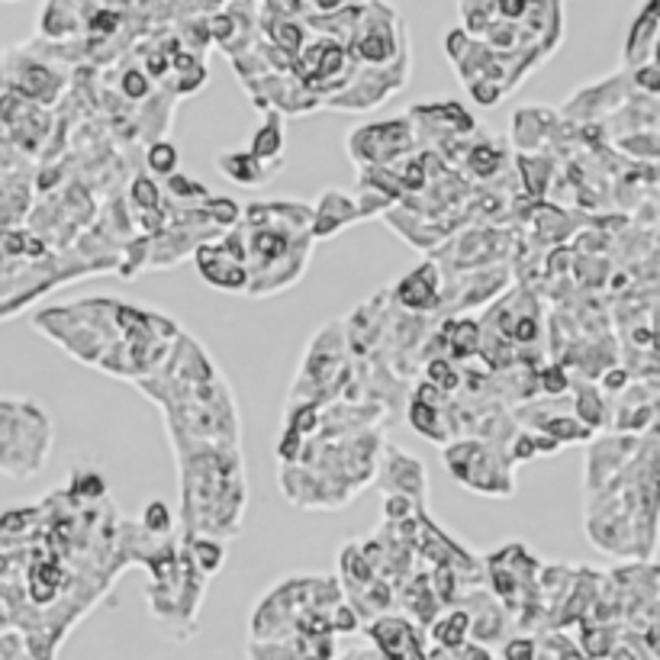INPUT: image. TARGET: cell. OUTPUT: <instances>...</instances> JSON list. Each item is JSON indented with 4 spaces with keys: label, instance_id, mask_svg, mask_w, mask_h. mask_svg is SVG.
I'll use <instances>...</instances> for the list:
<instances>
[{
    "label": "cell",
    "instance_id": "cell-1",
    "mask_svg": "<svg viewBox=\"0 0 660 660\" xmlns=\"http://www.w3.org/2000/svg\"><path fill=\"white\" fill-rule=\"evenodd\" d=\"M52 451V419L42 407L0 397V474L26 481L42 471Z\"/></svg>",
    "mask_w": 660,
    "mask_h": 660
},
{
    "label": "cell",
    "instance_id": "cell-2",
    "mask_svg": "<svg viewBox=\"0 0 660 660\" xmlns=\"http://www.w3.org/2000/svg\"><path fill=\"white\" fill-rule=\"evenodd\" d=\"M445 461H448L451 477L458 484H464L468 490L490 496H509L515 490L509 464L484 441H454L445 448Z\"/></svg>",
    "mask_w": 660,
    "mask_h": 660
},
{
    "label": "cell",
    "instance_id": "cell-3",
    "mask_svg": "<svg viewBox=\"0 0 660 660\" xmlns=\"http://www.w3.org/2000/svg\"><path fill=\"white\" fill-rule=\"evenodd\" d=\"M354 55L368 65H384V69H390L394 62H407L403 26L387 3H374V13L358 16Z\"/></svg>",
    "mask_w": 660,
    "mask_h": 660
},
{
    "label": "cell",
    "instance_id": "cell-4",
    "mask_svg": "<svg viewBox=\"0 0 660 660\" xmlns=\"http://www.w3.org/2000/svg\"><path fill=\"white\" fill-rule=\"evenodd\" d=\"M348 149L361 165H387L397 155L413 149V126L410 120H387V123L354 129L348 139Z\"/></svg>",
    "mask_w": 660,
    "mask_h": 660
},
{
    "label": "cell",
    "instance_id": "cell-5",
    "mask_svg": "<svg viewBox=\"0 0 660 660\" xmlns=\"http://www.w3.org/2000/svg\"><path fill=\"white\" fill-rule=\"evenodd\" d=\"M197 271L200 277L226 294H246L251 290V271L246 267V248L239 242H216L197 251Z\"/></svg>",
    "mask_w": 660,
    "mask_h": 660
},
{
    "label": "cell",
    "instance_id": "cell-6",
    "mask_svg": "<svg viewBox=\"0 0 660 660\" xmlns=\"http://www.w3.org/2000/svg\"><path fill=\"white\" fill-rule=\"evenodd\" d=\"M7 82H10L7 87L20 90L23 97H29L36 103H52L59 97V90L65 87V78L39 59L13 62V69L7 72Z\"/></svg>",
    "mask_w": 660,
    "mask_h": 660
},
{
    "label": "cell",
    "instance_id": "cell-7",
    "mask_svg": "<svg viewBox=\"0 0 660 660\" xmlns=\"http://www.w3.org/2000/svg\"><path fill=\"white\" fill-rule=\"evenodd\" d=\"M361 216V207L341 194V190H326L313 210V239H329L335 233H341L345 226H351Z\"/></svg>",
    "mask_w": 660,
    "mask_h": 660
},
{
    "label": "cell",
    "instance_id": "cell-8",
    "mask_svg": "<svg viewBox=\"0 0 660 660\" xmlns=\"http://www.w3.org/2000/svg\"><path fill=\"white\" fill-rule=\"evenodd\" d=\"M397 300L413 310V313H425L438 303V267L435 261L419 264L415 271H410L400 284H397Z\"/></svg>",
    "mask_w": 660,
    "mask_h": 660
},
{
    "label": "cell",
    "instance_id": "cell-9",
    "mask_svg": "<svg viewBox=\"0 0 660 660\" xmlns=\"http://www.w3.org/2000/svg\"><path fill=\"white\" fill-rule=\"evenodd\" d=\"M368 635L374 638V645L381 648V655L384 660H410V651H419V645H415V632L410 622H403V619H377L371 628H368Z\"/></svg>",
    "mask_w": 660,
    "mask_h": 660
},
{
    "label": "cell",
    "instance_id": "cell-10",
    "mask_svg": "<svg viewBox=\"0 0 660 660\" xmlns=\"http://www.w3.org/2000/svg\"><path fill=\"white\" fill-rule=\"evenodd\" d=\"M428 394H432L428 384H422L419 394L413 397V407H410V425L425 438L445 441V419H441L438 397H428Z\"/></svg>",
    "mask_w": 660,
    "mask_h": 660
},
{
    "label": "cell",
    "instance_id": "cell-11",
    "mask_svg": "<svg viewBox=\"0 0 660 660\" xmlns=\"http://www.w3.org/2000/svg\"><path fill=\"white\" fill-rule=\"evenodd\" d=\"M387 458H390V464H387V481L394 484V481H403V487H400V494L403 499H425V471H422V464L410 458V454H400V451H387Z\"/></svg>",
    "mask_w": 660,
    "mask_h": 660
},
{
    "label": "cell",
    "instance_id": "cell-12",
    "mask_svg": "<svg viewBox=\"0 0 660 660\" xmlns=\"http://www.w3.org/2000/svg\"><path fill=\"white\" fill-rule=\"evenodd\" d=\"M267 162H261L258 155H251V149L248 152H233V155H220L216 159V167H220V174L223 177H229V180H236V184H242V187H251V184H261L271 171H267Z\"/></svg>",
    "mask_w": 660,
    "mask_h": 660
},
{
    "label": "cell",
    "instance_id": "cell-13",
    "mask_svg": "<svg viewBox=\"0 0 660 660\" xmlns=\"http://www.w3.org/2000/svg\"><path fill=\"white\" fill-rule=\"evenodd\" d=\"M468 635H471V612L464 609H454L432 625V638L441 651H461Z\"/></svg>",
    "mask_w": 660,
    "mask_h": 660
},
{
    "label": "cell",
    "instance_id": "cell-14",
    "mask_svg": "<svg viewBox=\"0 0 660 660\" xmlns=\"http://www.w3.org/2000/svg\"><path fill=\"white\" fill-rule=\"evenodd\" d=\"M281 152H284V123L277 113H267V120L251 139V155H258L261 162H274L281 159Z\"/></svg>",
    "mask_w": 660,
    "mask_h": 660
},
{
    "label": "cell",
    "instance_id": "cell-15",
    "mask_svg": "<svg viewBox=\"0 0 660 660\" xmlns=\"http://www.w3.org/2000/svg\"><path fill=\"white\" fill-rule=\"evenodd\" d=\"M445 341L451 345V354L454 358H468L471 351H477V341H481V326L471 323V320H454L445 326Z\"/></svg>",
    "mask_w": 660,
    "mask_h": 660
},
{
    "label": "cell",
    "instance_id": "cell-16",
    "mask_svg": "<svg viewBox=\"0 0 660 660\" xmlns=\"http://www.w3.org/2000/svg\"><path fill=\"white\" fill-rule=\"evenodd\" d=\"M146 165L152 174H162V177H171L177 171V149L171 142H152V149L146 152Z\"/></svg>",
    "mask_w": 660,
    "mask_h": 660
},
{
    "label": "cell",
    "instance_id": "cell-17",
    "mask_svg": "<svg viewBox=\"0 0 660 660\" xmlns=\"http://www.w3.org/2000/svg\"><path fill=\"white\" fill-rule=\"evenodd\" d=\"M194 555H197V568H200L203 574H213V571L223 564V545L213 541V538H197Z\"/></svg>",
    "mask_w": 660,
    "mask_h": 660
},
{
    "label": "cell",
    "instance_id": "cell-18",
    "mask_svg": "<svg viewBox=\"0 0 660 660\" xmlns=\"http://www.w3.org/2000/svg\"><path fill=\"white\" fill-rule=\"evenodd\" d=\"M468 162H471V171H474V174H481V177H490L496 167L502 165V155L496 152L494 146H477V149H471Z\"/></svg>",
    "mask_w": 660,
    "mask_h": 660
},
{
    "label": "cell",
    "instance_id": "cell-19",
    "mask_svg": "<svg viewBox=\"0 0 660 660\" xmlns=\"http://www.w3.org/2000/svg\"><path fill=\"white\" fill-rule=\"evenodd\" d=\"M577 413L580 419H586V422H593V425H599V422L606 419V410H602V403H599V397H596L593 390H583V394H580Z\"/></svg>",
    "mask_w": 660,
    "mask_h": 660
},
{
    "label": "cell",
    "instance_id": "cell-20",
    "mask_svg": "<svg viewBox=\"0 0 660 660\" xmlns=\"http://www.w3.org/2000/svg\"><path fill=\"white\" fill-rule=\"evenodd\" d=\"M152 90V82L139 72V69H126V75H123V94L126 97H146Z\"/></svg>",
    "mask_w": 660,
    "mask_h": 660
},
{
    "label": "cell",
    "instance_id": "cell-21",
    "mask_svg": "<svg viewBox=\"0 0 660 660\" xmlns=\"http://www.w3.org/2000/svg\"><path fill=\"white\" fill-rule=\"evenodd\" d=\"M535 655H538V648L528 638H512V642H506V651H502L506 660H535Z\"/></svg>",
    "mask_w": 660,
    "mask_h": 660
},
{
    "label": "cell",
    "instance_id": "cell-22",
    "mask_svg": "<svg viewBox=\"0 0 660 660\" xmlns=\"http://www.w3.org/2000/svg\"><path fill=\"white\" fill-rule=\"evenodd\" d=\"M133 200L142 203V207H155V203H159V187H155L149 177H136V184H133Z\"/></svg>",
    "mask_w": 660,
    "mask_h": 660
},
{
    "label": "cell",
    "instance_id": "cell-23",
    "mask_svg": "<svg viewBox=\"0 0 660 660\" xmlns=\"http://www.w3.org/2000/svg\"><path fill=\"white\" fill-rule=\"evenodd\" d=\"M458 660H494V658H490V651L481 648V645H464V648L458 651Z\"/></svg>",
    "mask_w": 660,
    "mask_h": 660
},
{
    "label": "cell",
    "instance_id": "cell-24",
    "mask_svg": "<svg viewBox=\"0 0 660 660\" xmlns=\"http://www.w3.org/2000/svg\"><path fill=\"white\" fill-rule=\"evenodd\" d=\"M348 660H371V658H368V655H351Z\"/></svg>",
    "mask_w": 660,
    "mask_h": 660
}]
</instances>
